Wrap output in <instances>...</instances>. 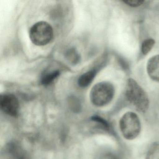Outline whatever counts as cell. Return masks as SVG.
Returning <instances> with one entry per match:
<instances>
[{"instance_id":"cell-1","label":"cell","mask_w":159,"mask_h":159,"mask_svg":"<svg viewBox=\"0 0 159 159\" xmlns=\"http://www.w3.org/2000/svg\"><path fill=\"white\" fill-rule=\"evenodd\" d=\"M125 96L127 100L139 111L144 112L148 109L149 99L146 92L133 79L126 83Z\"/></svg>"},{"instance_id":"cell-2","label":"cell","mask_w":159,"mask_h":159,"mask_svg":"<svg viewBox=\"0 0 159 159\" xmlns=\"http://www.w3.org/2000/svg\"><path fill=\"white\" fill-rule=\"evenodd\" d=\"M114 93V86L111 83L101 82L92 88L90 93V99L94 106L104 107L112 100Z\"/></svg>"},{"instance_id":"cell-3","label":"cell","mask_w":159,"mask_h":159,"mask_svg":"<svg viewBox=\"0 0 159 159\" xmlns=\"http://www.w3.org/2000/svg\"><path fill=\"white\" fill-rule=\"evenodd\" d=\"M120 127L122 135L125 139L133 140L137 137L140 133V120L134 112H126L120 120Z\"/></svg>"},{"instance_id":"cell-4","label":"cell","mask_w":159,"mask_h":159,"mask_svg":"<svg viewBox=\"0 0 159 159\" xmlns=\"http://www.w3.org/2000/svg\"><path fill=\"white\" fill-rule=\"evenodd\" d=\"M29 34L30 38L33 44L37 46H44L52 39L53 30L47 22L40 21L32 26Z\"/></svg>"},{"instance_id":"cell-5","label":"cell","mask_w":159,"mask_h":159,"mask_svg":"<svg viewBox=\"0 0 159 159\" xmlns=\"http://www.w3.org/2000/svg\"><path fill=\"white\" fill-rule=\"evenodd\" d=\"M0 107L4 113L12 117H16L19 113V101L16 97L11 94L1 95Z\"/></svg>"},{"instance_id":"cell-6","label":"cell","mask_w":159,"mask_h":159,"mask_svg":"<svg viewBox=\"0 0 159 159\" xmlns=\"http://www.w3.org/2000/svg\"><path fill=\"white\" fill-rule=\"evenodd\" d=\"M147 72L151 79L159 82V55L150 58L147 64Z\"/></svg>"},{"instance_id":"cell-7","label":"cell","mask_w":159,"mask_h":159,"mask_svg":"<svg viewBox=\"0 0 159 159\" xmlns=\"http://www.w3.org/2000/svg\"><path fill=\"white\" fill-rule=\"evenodd\" d=\"M97 74L96 70L93 69L84 73L78 80V84L80 87L84 88L89 86Z\"/></svg>"},{"instance_id":"cell-8","label":"cell","mask_w":159,"mask_h":159,"mask_svg":"<svg viewBox=\"0 0 159 159\" xmlns=\"http://www.w3.org/2000/svg\"><path fill=\"white\" fill-rule=\"evenodd\" d=\"M146 159H159V142L151 145L146 154Z\"/></svg>"},{"instance_id":"cell-9","label":"cell","mask_w":159,"mask_h":159,"mask_svg":"<svg viewBox=\"0 0 159 159\" xmlns=\"http://www.w3.org/2000/svg\"><path fill=\"white\" fill-rule=\"evenodd\" d=\"M60 75V72L58 70H56L53 72L44 74L41 80V83L43 85H48L51 84Z\"/></svg>"},{"instance_id":"cell-10","label":"cell","mask_w":159,"mask_h":159,"mask_svg":"<svg viewBox=\"0 0 159 159\" xmlns=\"http://www.w3.org/2000/svg\"><path fill=\"white\" fill-rule=\"evenodd\" d=\"M67 60L73 65L78 64L80 60V56L77 50L74 48L69 49L66 54Z\"/></svg>"},{"instance_id":"cell-11","label":"cell","mask_w":159,"mask_h":159,"mask_svg":"<svg viewBox=\"0 0 159 159\" xmlns=\"http://www.w3.org/2000/svg\"><path fill=\"white\" fill-rule=\"evenodd\" d=\"M155 44V41L152 39L145 40L141 45V52L144 55L148 53Z\"/></svg>"},{"instance_id":"cell-12","label":"cell","mask_w":159,"mask_h":159,"mask_svg":"<svg viewBox=\"0 0 159 159\" xmlns=\"http://www.w3.org/2000/svg\"><path fill=\"white\" fill-rule=\"evenodd\" d=\"M100 159H121L120 155L116 152H108L103 153Z\"/></svg>"},{"instance_id":"cell-13","label":"cell","mask_w":159,"mask_h":159,"mask_svg":"<svg viewBox=\"0 0 159 159\" xmlns=\"http://www.w3.org/2000/svg\"><path fill=\"white\" fill-rule=\"evenodd\" d=\"M125 3L131 7H138L143 4L144 1H124Z\"/></svg>"},{"instance_id":"cell-14","label":"cell","mask_w":159,"mask_h":159,"mask_svg":"<svg viewBox=\"0 0 159 159\" xmlns=\"http://www.w3.org/2000/svg\"><path fill=\"white\" fill-rule=\"evenodd\" d=\"M70 102V106L72 108H73L74 110H76L77 109L79 110L80 105L78 100L75 98H71Z\"/></svg>"}]
</instances>
